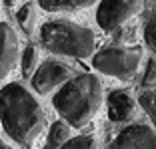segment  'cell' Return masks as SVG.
Returning a JSON list of instances; mask_svg holds the SVG:
<instances>
[{
    "label": "cell",
    "mask_w": 156,
    "mask_h": 149,
    "mask_svg": "<svg viewBox=\"0 0 156 149\" xmlns=\"http://www.w3.org/2000/svg\"><path fill=\"white\" fill-rule=\"evenodd\" d=\"M108 149H156V129L146 123H128L110 141Z\"/></svg>",
    "instance_id": "52a82bcc"
},
{
    "label": "cell",
    "mask_w": 156,
    "mask_h": 149,
    "mask_svg": "<svg viewBox=\"0 0 156 149\" xmlns=\"http://www.w3.org/2000/svg\"><path fill=\"white\" fill-rule=\"evenodd\" d=\"M0 121L12 141L32 147L46 127V111L26 86L12 81L0 88Z\"/></svg>",
    "instance_id": "6da1fadb"
},
{
    "label": "cell",
    "mask_w": 156,
    "mask_h": 149,
    "mask_svg": "<svg viewBox=\"0 0 156 149\" xmlns=\"http://www.w3.org/2000/svg\"><path fill=\"white\" fill-rule=\"evenodd\" d=\"M138 105L148 113V118L152 119L154 123V129H156V90L152 91H142L140 98H138Z\"/></svg>",
    "instance_id": "5bb4252c"
},
{
    "label": "cell",
    "mask_w": 156,
    "mask_h": 149,
    "mask_svg": "<svg viewBox=\"0 0 156 149\" xmlns=\"http://www.w3.org/2000/svg\"><path fill=\"white\" fill-rule=\"evenodd\" d=\"M142 52L132 48H104L92 56V66L116 80H132L140 70Z\"/></svg>",
    "instance_id": "277c9868"
},
{
    "label": "cell",
    "mask_w": 156,
    "mask_h": 149,
    "mask_svg": "<svg viewBox=\"0 0 156 149\" xmlns=\"http://www.w3.org/2000/svg\"><path fill=\"white\" fill-rule=\"evenodd\" d=\"M140 86L144 88V91L156 90V60H154V58H150V60L146 62V68H144Z\"/></svg>",
    "instance_id": "2e32d148"
},
{
    "label": "cell",
    "mask_w": 156,
    "mask_h": 149,
    "mask_svg": "<svg viewBox=\"0 0 156 149\" xmlns=\"http://www.w3.org/2000/svg\"><path fill=\"white\" fill-rule=\"evenodd\" d=\"M18 60V38L8 22H0V84L8 78Z\"/></svg>",
    "instance_id": "9c48e42d"
},
{
    "label": "cell",
    "mask_w": 156,
    "mask_h": 149,
    "mask_svg": "<svg viewBox=\"0 0 156 149\" xmlns=\"http://www.w3.org/2000/svg\"><path fill=\"white\" fill-rule=\"evenodd\" d=\"M38 6L42 10H46V12L72 14V12H78V10L94 6V2L92 0H42V2H38Z\"/></svg>",
    "instance_id": "30bf717a"
},
{
    "label": "cell",
    "mask_w": 156,
    "mask_h": 149,
    "mask_svg": "<svg viewBox=\"0 0 156 149\" xmlns=\"http://www.w3.org/2000/svg\"><path fill=\"white\" fill-rule=\"evenodd\" d=\"M36 8H38V2H22V4H18L16 20H18V26L26 34H30L34 30V24H36Z\"/></svg>",
    "instance_id": "4fadbf2b"
},
{
    "label": "cell",
    "mask_w": 156,
    "mask_h": 149,
    "mask_svg": "<svg viewBox=\"0 0 156 149\" xmlns=\"http://www.w3.org/2000/svg\"><path fill=\"white\" fill-rule=\"evenodd\" d=\"M104 99L100 78L94 74H78L64 84L52 98V105L60 119L70 127H84L98 113Z\"/></svg>",
    "instance_id": "7a4b0ae2"
},
{
    "label": "cell",
    "mask_w": 156,
    "mask_h": 149,
    "mask_svg": "<svg viewBox=\"0 0 156 149\" xmlns=\"http://www.w3.org/2000/svg\"><path fill=\"white\" fill-rule=\"evenodd\" d=\"M106 113L112 123H130L138 113V101L128 90H112L106 95Z\"/></svg>",
    "instance_id": "ba28073f"
},
{
    "label": "cell",
    "mask_w": 156,
    "mask_h": 149,
    "mask_svg": "<svg viewBox=\"0 0 156 149\" xmlns=\"http://www.w3.org/2000/svg\"><path fill=\"white\" fill-rule=\"evenodd\" d=\"M140 10H142V2L138 0H124V2L104 0L96 8V22L104 32H116Z\"/></svg>",
    "instance_id": "8992f818"
},
{
    "label": "cell",
    "mask_w": 156,
    "mask_h": 149,
    "mask_svg": "<svg viewBox=\"0 0 156 149\" xmlns=\"http://www.w3.org/2000/svg\"><path fill=\"white\" fill-rule=\"evenodd\" d=\"M38 66H40V52L34 44H28L22 50V56H20V70H22L24 78H32L36 74Z\"/></svg>",
    "instance_id": "7c38bea8"
},
{
    "label": "cell",
    "mask_w": 156,
    "mask_h": 149,
    "mask_svg": "<svg viewBox=\"0 0 156 149\" xmlns=\"http://www.w3.org/2000/svg\"><path fill=\"white\" fill-rule=\"evenodd\" d=\"M40 42L48 52L86 60L94 56L96 36L90 28L72 20H50L40 26Z\"/></svg>",
    "instance_id": "3957f363"
},
{
    "label": "cell",
    "mask_w": 156,
    "mask_h": 149,
    "mask_svg": "<svg viewBox=\"0 0 156 149\" xmlns=\"http://www.w3.org/2000/svg\"><path fill=\"white\" fill-rule=\"evenodd\" d=\"M60 149H96V141L92 135H76Z\"/></svg>",
    "instance_id": "e0dca14e"
},
{
    "label": "cell",
    "mask_w": 156,
    "mask_h": 149,
    "mask_svg": "<svg viewBox=\"0 0 156 149\" xmlns=\"http://www.w3.org/2000/svg\"><path fill=\"white\" fill-rule=\"evenodd\" d=\"M78 72L68 66V64L60 62L56 58H46L44 62H40L36 74L32 76V88L36 94H52L54 90H60V88L68 84L72 78H76Z\"/></svg>",
    "instance_id": "5b68a950"
},
{
    "label": "cell",
    "mask_w": 156,
    "mask_h": 149,
    "mask_svg": "<svg viewBox=\"0 0 156 149\" xmlns=\"http://www.w3.org/2000/svg\"><path fill=\"white\" fill-rule=\"evenodd\" d=\"M0 149H14V147H12V145H8L6 141H2V139H0Z\"/></svg>",
    "instance_id": "ac0fdd59"
},
{
    "label": "cell",
    "mask_w": 156,
    "mask_h": 149,
    "mask_svg": "<svg viewBox=\"0 0 156 149\" xmlns=\"http://www.w3.org/2000/svg\"><path fill=\"white\" fill-rule=\"evenodd\" d=\"M142 34H144V42H146V46L156 52V6H154V10L148 14Z\"/></svg>",
    "instance_id": "9a60e30c"
},
{
    "label": "cell",
    "mask_w": 156,
    "mask_h": 149,
    "mask_svg": "<svg viewBox=\"0 0 156 149\" xmlns=\"http://www.w3.org/2000/svg\"><path fill=\"white\" fill-rule=\"evenodd\" d=\"M72 139V127L62 119H56L48 129V137H46L44 149H60L64 143Z\"/></svg>",
    "instance_id": "8fae6325"
}]
</instances>
